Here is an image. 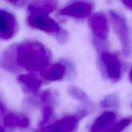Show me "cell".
<instances>
[{
    "label": "cell",
    "mask_w": 132,
    "mask_h": 132,
    "mask_svg": "<svg viewBox=\"0 0 132 132\" xmlns=\"http://www.w3.org/2000/svg\"><path fill=\"white\" fill-rule=\"evenodd\" d=\"M6 123L9 126L18 125L20 126H27L28 125V121L24 117L20 118L19 117L15 116H9L6 119Z\"/></svg>",
    "instance_id": "cell-9"
},
{
    "label": "cell",
    "mask_w": 132,
    "mask_h": 132,
    "mask_svg": "<svg viewBox=\"0 0 132 132\" xmlns=\"http://www.w3.org/2000/svg\"><path fill=\"white\" fill-rule=\"evenodd\" d=\"M18 62L19 65L30 70H39L48 63V55L41 45L27 43L18 49Z\"/></svg>",
    "instance_id": "cell-1"
},
{
    "label": "cell",
    "mask_w": 132,
    "mask_h": 132,
    "mask_svg": "<svg viewBox=\"0 0 132 132\" xmlns=\"http://www.w3.org/2000/svg\"><path fill=\"white\" fill-rule=\"evenodd\" d=\"M8 1L13 4H18V3H21L23 0H8Z\"/></svg>",
    "instance_id": "cell-13"
},
{
    "label": "cell",
    "mask_w": 132,
    "mask_h": 132,
    "mask_svg": "<svg viewBox=\"0 0 132 132\" xmlns=\"http://www.w3.org/2000/svg\"><path fill=\"white\" fill-rule=\"evenodd\" d=\"M97 18L92 19V25L94 27V30L97 36L100 38H103L106 36L107 24L106 19L102 15H96Z\"/></svg>",
    "instance_id": "cell-7"
},
{
    "label": "cell",
    "mask_w": 132,
    "mask_h": 132,
    "mask_svg": "<svg viewBox=\"0 0 132 132\" xmlns=\"http://www.w3.org/2000/svg\"><path fill=\"white\" fill-rule=\"evenodd\" d=\"M122 1L128 8L132 10V0H122Z\"/></svg>",
    "instance_id": "cell-12"
},
{
    "label": "cell",
    "mask_w": 132,
    "mask_h": 132,
    "mask_svg": "<svg viewBox=\"0 0 132 132\" xmlns=\"http://www.w3.org/2000/svg\"><path fill=\"white\" fill-rule=\"evenodd\" d=\"M64 67L61 64H55L51 67L43 74L44 77L49 80H57L63 77L64 73Z\"/></svg>",
    "instance_id": "cell-8"
},
{
    "label": "cell",
    "mask_w": 132,
    "mask_h": 132,
    "mask_svg": "<svg viewBox=\"0 0 132 132\" xmlns=\"http://www.w3.org/2000/svg\"><path fill=\"white\" fill-rule=\"evenodd\" d=\"M106 72L112 79H118L121 76V63L116 55L104 53L101 57Z\"/></svg>",
    "instance_id": "cell-2"
},
{
    "label": "cell",
    "mask_w": 132,
    "mask_h": 132,
    "mask_svg": "<svg viewBox=\"0 0 132 132\" xmlns=\"http://www.w3.org/2000/svg\"><path fill=\"white\" fill-rule=\"evenodd\" d=\"M20 79H21L22 81L24 82L25 85H27V87L32 89V90H37V88L39 86V82L36 79H34L32 77H28V76H24L20 77Z\"/></svg>",
    "instance_id": "cell-11"
},
{
    "label": "cell",
    "mask_w": 132,
    "mask_h": 132,
    "mask_svg": "<svg viewBox=\"0 0 132 132\" xmlns=\"http://www.w3.org/2000/svg\"><path fill=\"white\" fill-rule=\"evenodd\" d=\"M131 122L132 117L131 118L125 119L120 121L119 123L115 125L109 131H108L107 132H121L122 131L123 129H125L126 126H128Z\"/></svg>",
    "instance_id": "cell-10"
},
{
    "label": "cell",
    "mask_w": 132,
    "mask_h": 132,
    "mask_svg": "<svg viewBox=\"0 0 132 132\" xmlns=\"http://www.w3.org/2000/svg\"><path fill=\"white\" fill-rule=\"evenodd\" d=\"M15 30V19L11 14L1 10L0 14L1 36L3 39H9L13 36Z\"/></svg>",
    "instance_id": "cell-4"
},
{
    "label": "cell",
    "mask_w": 132,
    "mask_h": 132,
    "mask_svg": "<svg viewBox=\"0 0 132 132\" xmlns=\"http://www.w3.org/2000/svg\"><path fill=\"white\" fill-rule=\"evenodd\" d=\"M130 80H131V81L132 82V68L130 73Z\"/></svg>",
    "instance_id": "cell-14"
},
{
    "label": "cell",
    "mask_w": 132,
    "mask_h": 132,
    "mask_svg": "<svg viewBox=\"0 0 132 132\" xmlns=\"http://www.w3.org/2000/svg\"><path fill=\"white\" fill-rule=\"evenodd\" d=\"M91 4L85 1H76L63 9L61 13L76 18H83L88 15L92 11Z\"/></svg>",
    "instance_id": "cell-3"
},
{
    "label": "cell",
    "mask_w": 132,
    "mask_h": 132,
    "mask_svg": "<svg viewBox=\"0 0 132 132\" xmlns=\"http://www.w3.org/2000/svg\"><path fill=\"white\" fill-rule=\"evenodd\" d=\"M116 116L114 113L111 112H105L99 116L91 128L92 132H107L113 126L116 122Z\"/></svg>",
    "instance_id": "cell-5"
},
{
    "label": "cell",
    "mask_w": 132,
    "mask_h": 132,
    "mask_svg": "<svg viewBox=\"0 0 132 132\" xmlns=\"http://www.w3.org/2000/svg\"><path fill=\"white\" fill-rule=\"evenodd\" d=\"M77 122L75 117H66L48 126L41 132H71L76 128Z\"/></svg>",
    "instance_id": "cell-6"
}]
</instances>
